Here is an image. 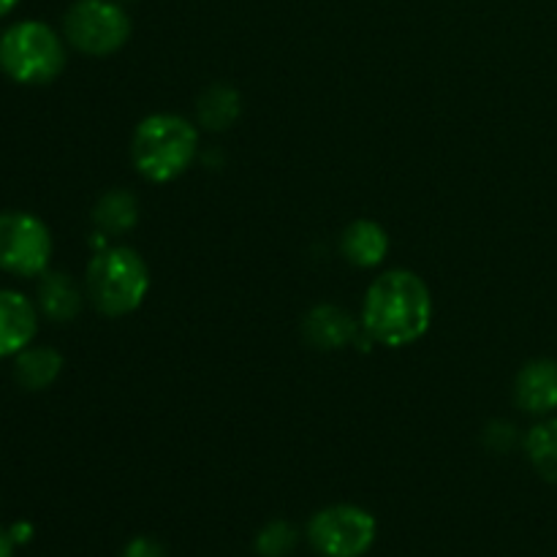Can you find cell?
<instances>
[{"label":"cell","instance_id":"9a60e30c","mask_svg":"<svg viewBox=\"0 0 557 557\" xmlns=\"http://www.w3.org/2000/svg\"><path fill=\"white\" fill-rule=\"evenodd\" d=\"M239 112H243V98L232 85H223V82L207 87L196 103L199 123L207 131H228L239 120Z\"/></svg>","mask_w":557,"mask_h":557},{"label":"cell","instance_id":"ba28073f","mask_svg":"<svg viewBox=\"0 0 557 557\" xmlns=\"http://www.w3.org/2000/svg\"><path fill=\"white\" fill-rule=\"evenodd\" d=\"M38 332V308L20 292L0 288V359L16 357Z\"/></svg>","mask_w":557,"mask_h":557},{"label":"cell","instance_id":"5bb4252c","mask_svg":"<svg viewBox=\"0 0 557 557\" xmlns=\"http://www.w3.org/2000/svg\"><path fill=\"white\" fill-rule=\"evenodd\" d=\"M136 221H139V201L123 188L103 194L92 207V223L103 237H120V234L131 232Z\"/></svg>","mask_w":557,"mask_h":557},{"label":"cell","instance_id":"ffe728a7","mask_svg":"<svg viewBox=\"0 0 557 557\" xmlns=\"http://www.w3.org/2000/svg\"><path fill=\"white\" fill-rule=\"evenodd\" d=\"M11 539H14V544H27L33 539V525H27V522H16V525L9 528Z\"/></svg>","mask_w":557,"mask_h":557},{"label":"cell","instance_id":"277c9868","mask_svg":"<svg viewBox=\"0 0 557 557\" xmlns=\"http://www.w3.org/2000/svg\"><path fill=\"white\" fill-rule=\"evenodd\" d=\"M0 69L20 85H47L65 69L63 38L47 22H14L0 36Z\"/></svg>","mask_w":557,"mask_h":557},{"label":"cell","instance_id":"7c38bea8","mask_svg":"<svg viewBox=\"0 0 557 557\" xmlns=\"http://www.w3.org/2000/svg\"><path fill=\"white\" fill-rule=\"evenodd\" d=\"M63 354L52 346H27L14 359V379L22 389H49L63 373Z\"/></svg>","mask_w":557,"mask_h":557},{"label":"cell","instance_id":"5b68a950","mask_svg":"<svg viewBox=\"0 0 557 557\" xmlns=\"http://www.w3.org/2000/svg\"><path fill=\"white\" fill-rule=\"evenodd\" d=\"M65 41L82 54L107 58L131 38V16L117 0H76L63 16Z\"/></svg>","mask_w":557,"mask_h":557},{"label":"cell","instance_id":"d6986e66","mask_svg":"<svg viewBox=\"0 0 557 557\" xmlns=\"http://www.w3.org/2000/svg\"><path fill=\"white\" fill-rule=\"evenodd\" d=\"M487 444L493 446V449L498 451H506L511 449V444H515V428H511L509 422H493L487 430Z\"/></svg>","mask_w":557,"mask_h":557},{"label":"cell","instance_id":"3957f363","mask_svg":"<svg viewBox=\"0 0 557 557\" xmlns=\"http://www.w3.org/2000/svg\"><path fill=\"white\" fill-rule=\"evenodd\" d=\"M85 292L98 313L120 319L145 302L150 270L134 248H103L87 267Z\"/></svg>","mask_w":557,"mask_h":557},{"label":"cell","instance_id":"9c48e42d","mask_svg":"<svg viewBox=\"0 0 557 557\" xmlns=\"http://www.w3.org/2000/svg\"><path fill=\"white\" fill-rule=\"evenodd\" d=\"M515 403L531 417H549L557 411V362L533 359L517 373Z\"/></svg>","mask_w":557,"mask_h":557},{"label":"cell","instance_id":"44dd1931","mask_svg":"<svg viewBox=\"0 0 557 557\" xmlns=\"http://www.w3.org/2000/svg\"><path fill=\"white\" fill-rule=\"evenodd\" d=\"M14 539H11L9 531H3L0 528V557H14Z\"/></svg>","mask_w":557,"mask_h":557},{"label":"cell","instance_id":"7402d4cb","mask_svg":"<svg viewBox=\"0 0 557 557\" xmlns=\"http://www.w3.org/2000/svg\"><path fill=\"white\" fill-rule=\"evenodd\" d=\"M20 3V0H0V16H5V14H11V11H14V5Z\"/></svg>","mask_w":557,"mask_h":557},{"label":"cell","instance_id":"6da1fadb","mask_svg":"<svg viewBox=\"0 0 557 557\" xmlns=\"http://www.w3.org/2000/svg\"><path fill=\"white\" fill-rule=\"evenodd\" d=\"M433 324V294L411 270H389L364 294L362 326L375 343L403 348L428 335Z\"/></svg>","mask_w":557,"mask_h":557},{"label":"cell","instance_id":"52a82bcc","mask_svg":"<svg viewBox=\"0 0 557 557\" xmlns=\"http://www.w3.org/2000/svg\"><path fill=\"white\" fill-rule=\"evenodd\" d=\"M52 234L41 218L22 210L0 212V270L16 277H36L49 270Z\"/></svg>","mask_w":557,"mask_h":557},{"label":"cell","instance_id":"ac0fdd59","mask_svg":"<svg viewBox=\"0 0 557 557\" xmlns=\"http://www.w3.org/2000/svg\"><path fill=\"white\" fill-rule=\"evenodd\" d=\"M123 557H166V549H163L161 542L150 536H136L134 542L125 544Z\"/></svg>","mask_w":557,"mask_h":557},{"label":"cell","instance_id":"e0dca14e","mask_svg":"<svg viewBox=\"0 0 557 557\" xmlns=\"http://www.w3.org/2000/svg\"><path fill=\"white\" fill-rule=\"evenodd\" d=\"M297 531L288 522L275 520L270 525H264L256 536V553L261 557H286L297 547Z\"/></svg>","mask_w":557,"mask_h":557},{"label":"cell","instance_id":"8fae6325","mask_svg":"<svg viewBox=\"0 0 557 557\" xmlns=\"http://www.w3.org/2000/svg\"><path fill=\"white\" fill-rule=\"evenodd\" d=\"M36 305L54 324H69L82 310V292L69 272L47 270L38 275Z\"/></svg>","mask_w":557,"mask_h":557},{"label":"cell","instance_id":"8992f818","mask_svg":"<svg viewBox=\"0 0 557 557\" xmlns=\"http://www.w3.org/2000/svg\"><path fill=\"white\" fill-rule=\"evenodd\" d=\"M375 517L354 504L326 506L308 522V542L321 557H362L373 547Z\"/></svg>","mask_w":557,"mask_h":557},{"label":"cell","instance_id":"30bf717a","mask_svg":"<svg viewBox=\"0 0 557 557\" xmlns=\"http://www.w3.org/2000/svg\"><path fill=\"white\" fill-rule=\"evenodd\" d=\"M302 335L319 351H337V348L357 343L359 326L346 310L335 305H315L302 321Z\"/></svg>","mask_w":557,"mask_h":557},{"label":"cell","instance_id":"4fadbf2b","mask_svg":"<svg viewBox=\"0 0 557 557\" xmlns=\"http://www.w3.org/2000/svg\"><path fill=\"white\" fill-rule=\"evenodd\" d=\"M341 250L354 267H379L389 253V234L381 223L362 218L343 232Z\"/></svg>","mask_w":557,"mask_h":557},{"label":"cell","instance_id":"7a4b0ae2","mask_svg":"<svg viewBox=\"0 0 557 557\" xmlns=\"http://www.w3.org/2000/svg\"><path fill=\"white\" fill-rule=\"evenodd\" d=\"M199 150V134L180 114L158 112L136 125L131 158L139 174L150 183H172L185 174Z\"/></svg>","mask_w":557,"mask_h":557},{"label":"cell","instance_id":"2e32d148","mask_svg":"<svg viewBox=\"0 0 557 557\" xmlns=\"http://www.w3.org/2000/svg\"><path fill=\"white\" fill-rule=\"evenodd\" d=\"M525 451L531 466L544 482L557 484V417L544 419L531 428L525 438Z\"/></svg>","mask_w":557,"mask_h":557}]
</instances>
